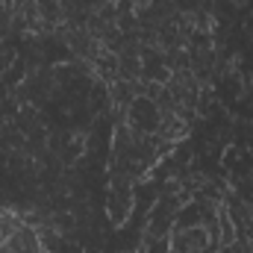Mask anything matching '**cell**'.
<instances>
[{"label":"cell","mask_w":253,"mask_h":253,"mask_svg":"<svg viewBox=\"0 0 253 253\" xmlns=\"http://www.w3.org/2000/svg\"><path fill=\"white\" fill-rule=\"evenodd\" d=\"M0 253H44L42 251V242H39V233L27 224H21V230L6 242L0 245Z\"/></svg>","instance_id":"cell-1"},{"label":"cell","mask_w":253,"mask_h":253,"mask_svg":"<svg viewBox=\"0 0 253 253\" xmlns=\"http://www.w3.org/2000/svg\"><path fill=\"white\" fill-rule=\"evenodd\" d=\"M18 230H21V221H18L9 209H3V206H0V245H6Z\"/></svg>","instance_id":"cell-2"}]
</instances>
